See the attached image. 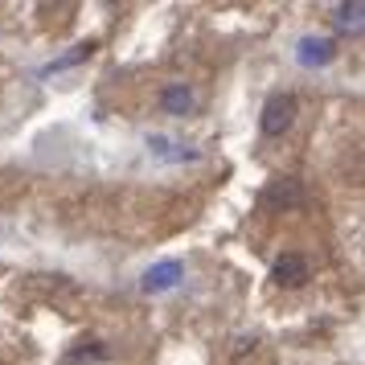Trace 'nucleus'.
I'll return each instance as SVG.
<instances>
[{
    "instance_id": "423d86ee",
    "label": "nucleus",
    "mask_w": 365,
    "mask_h": 365,
    "mask_svg": "<svg viewBox=\"0 0 365 365\" xmlns=\"http://www.w3.org/2000/svg\"><path fill=\"white\" fill-rule=\"evenodd\" d=\"M361 13H365V4H361V0L336 4V25H341V29H353V34H361Z\"/></svg>"
},
{
    "instance_id": "39448f33",
    "label": "nucleus",
    "mask_w": 365,
    "mask_h": 365,
    "mask_svg": "<svg viewBox=\"0 0 365 365\" xmlns=\"http://www.w3.org/2000/svg\"><path fill=\"white\" fill-rule=\"evenodd\" d=\"M193 103H197V95L189 91L185 83H173V86H165V95H160V107H165V115H189L193 111Z\"/></svg>"
},
{
    "instance_id": "20e7f679",
    "label": "nucleus",
    "mask_w": 365,
    "mask_h": 365,
    "mask_svg": "<svg viewBox=\"0 0 365 365\" xmlns=\"http://www.w3.org/2000/svg\"><path fill=\"white\" fill-rule=\"evenodd\" d=\"M296 58L304 66H329L332 58H336V41H329V37H304Z\"/></svg>"
},
{
    "instance_id": "7ed1b4c3",
    "label": "nucleus",
    "mask_w": 365,
    "mask_h": 365,
    "mask_svg": "<svg viewBox=\"0 0 365 365\" xmlns=\"http://www.w3.org/2000/svg\"><path fill=\"white\" fill-rule=\"evenodd\" d=\"M144 292H173L177 283H181V263L177 259H168V263H156L144 271Z\"/></svg>"
},
{
    "instance_id": "f257e3e1",
    "label": "nucleus",
    "mask_w": 365,
    "mask_h": 365,
    "mask_svg": "<svg viewBox=\"0 0 365 365\" xmlns=\"http://www.w3.org/2000/svg\"><path fill=\"white\" fill-rule=\"evenodd\" d=\"M263 135H271V140H279V135L292 132V123H296V95H271V99L263 103Z\"/></svg>"
},
{
    "instance_id": "f03ea898",
    "label": "nucleus",
    "mask_w": 365,
    "mask_h": 365,
    "mask_svg": "<svg viewBox=\"0 0 365 365\" xmlns=\"http://www.w3.org/2000/svg\"><path fill=\"white\" fill-rule=\"evenodd\" d=\"M275 283L279 287H304V283L312 279V267H308V259L304 255H296V250H287V255H279L275 259Z\"/></svg>"
}]
</instances>
